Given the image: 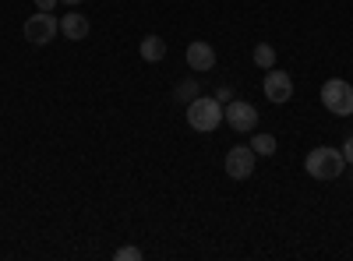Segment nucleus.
Returning <instances> with one entry per match:
<instances>
[{
  "label": "nucleus",
  "mask_w": 353,
  "mask_h": 261,
  "mask_svg": "<svg viewBox=\"0 0 353 261\" xmlns=\"http://www.w3.org/2000/svg\"><path fill=\"white\" fill-rule=\"evenodd\" d=\"M188 67H191V71H212V67H216V50H212L209 43L194 39V43L188 46Z\"/></svg>",
  "instance_id": "nucleus-8"
},
{
  "label": "nucleus",
  "mask_w": 353,
  "mask_h": 261,
  "mask_svg": "<svg viewBox=\"0 0 353 261\" xmlns=\"http://www.w3.org/2000/svg\"><path fill=\"white\" fill-rule=\"evenodd\" d=\"M254 149H248V145H237V149H230L226 152V177L230 180H248L251 173H254Z\"/></svg>",
  "instance_id": "nucleus-6"
},
{
  "label": "nucleus",
  "mask_w": 353,
  "mask_h": 261,
  "mask_svg": "<svg viewBox=\"0 0 353 261\" xmlns=\"http://www.w3.org/2000/svg\"><path fill=\"white\" fill-rule=\"evenodd\" d=\"M321 106L336 117H350L353 113V85L343 81V78H329L321 85Z\"/></svg>",
  "instance_id": "nucleus-3"
},
{
  "label": "nucleus",
  "mask_w": 353,
  "mask_h": 261,
  "mask_svg": "<svg viewBox=\"0 0 353 261\" xmlns=\"http://www.w3.org/2000/svg\"><path fill=\"white\" fill-rule=\"evenodd\" d=\"M216 99H219V103H230V99H233V92H230V89H226V85H223V89L216 92Z\"/></svg>",
  "instance_id": "nucleus-17"
},
{
  "label": "nucleus",
  "mask_w": 353,
  "mask_h": 261,
  "mask_svg": "<svg viewBox=\"0 0 353 261\" xmlns=\"http://www.w3.org/2000/svg\"><path fill=\"white\" fill-rule=\"evenodd\" d=\"M113 258H117V261H141L145 254H141L138 247H117V251H113Z\"/></svg>",
  "instance_id": "nucleus-14"
},
{
  "label": "nucleus",
  "mask_w": 353,
  "mask_h": 261,
  "mask_svg": "<svg viewBox=\"0 0 353 261\" xmlns=\"http://www.w3.org/2000/svg\"><path fill=\"white\" fill-rule=\"evenodd\" d=\"M138 53H141V61L159 64L163 56H166V43H163L159 36H145V39H141V46H138Z\"/></svg>",
  "instance_id": "nucleus-10"
},
{
  "label": "nucleus",
  "mask_w": 353,
  "mask_h": 261,
  "mask_svg": "<svg viewBox=\"0 0 353 261\" xmlns=\"http://www.w3.org/2000/svg\"><path fill=\"white\" fill-rule=\"evenodd\" d=\"M265 96H269V103H276V106L290 103L293 99V78L279 67H269L265 71Z\"/></svg>",
  "instance_id": "nucleus-7"
},
{
  "label": "nucleus",
  "mask_w": 353,
  "mask_h": 261,
  "mask_svg": "<svg viewBox=\"0 0 353 261\" xmlns=\"http://www.w3.org/2000/svg\"><path fill=\"white\" fill-rule=\"evenodd\" d=\"M304 169H307V177H314V180H339V177H343V169H346V159H343L339 149L318 145L314 152H307Z\"/></svg>",
  "instance_id": "nucleus-1"
},
{
  "label": "nucleus",
  "mask_w": 353,
  "mask_h": 261,
  "mask_svg": "<svg viewBox=\"0 0 353 261\" xmlns=\"http://www.w3.org/2000/svg\"><path fill=\"white\" fill-rule=\"evenodd\" d=\"M61 32H64V39L81 43V39H88V32H92V25H88V18H85L81 11H68V14L61 18Z\"/></svg>",
  "instance_id": "nucleus-9"
},
{
  "label": "nucleus",
  "mask_w": 353,
  "mask_h": 261,
  "mask_svg": "<svg viewBox=\"0 0 353 261\" xmlns=\"http://www.w3.org/2000/svg\"><path fill=\"white\" fill-rule=\"evenodd\" d=\"M251 61H254V67H276V46H269V43H258L254 46V53H251Z\"/></svg>",
  "instance_id": "nucleus-11"
},
{
  "label": "nucleus",
  "mask_w": 353,
  "mask_h": 261,
  "mask_svg": "<svg viewBox=\"0 0 353 261\" xmlns=\"http://www.w3.org/2000/svg\"><path fill=\"white\" fill-rule=\"evenodd\" d=\"M61 4H68V8H78V4H85V0H61Z\"/></svg>",
  "instance_id": "nucleus-18"
},
{
  "label": "nucleus",
  "mask_w": 353,
  "mask_h": 261,
  "mask_svg": "<svg viewBox=\"0 0 353 261\" xmlns=\"http://www.w3.org/2000/svg\"><path fill=\"white\" fill-rule=\"evenodd\" d=\"M176 103H194L198 96H201V89H198V81L194 78H188V81H181V85H176Z\"/></svg>",
  "instance_id": "nucleus-13"
},
{
  "label": "nucleus",
  "mask_w": 353,
  "mask_h": 261,
  "mask_svg": "<svg viewBox=\"0 0 353 261\" xmlns=\"http://www.w3.org/2000/svg\"><path fill=\"white\" fill-rule=\"evenodd\" d=\"M223 124H230L233 131H241V134H251L254 124H258V109L244 99H230L223 106Z\"/></svg>",
  "instance_id": "nucleus-5"
},
{
  "label": "nucleus",
  "mask_w": 353,
  "mask_h": 261,
  "mask_svg": "<svg viewBox=\"0 0 353 261\" xmlns=\"http://www.w3.org/2000/svg\"><path fill=\"white\" fill-rule=\"evenodd\" d=\"M57 4H61V0H36L39 11H57Z\"/></svg>",
  "instance_id": "nucleus-16"
},
{
  "label": "nucleus",
  "mask_w": 353,
  "mask_h": 261,
  "mask_svg": "<svg viewBox=\"0 0 353 261\" xmlns=\"http://www.w3.org/2000/svg\"><path fill=\"white\" fill-rule=\"evenodd\" d=\"M251 149H254V156H276L279 141H276L272 134H254V138H251Z\"/></svg>",
  "instance_id": "nucleus-12"
},
{
  "label": "nucleus",
  "mask_w": 353,
  "mask_h": 261,
  "mask_svg": "<svg viewBox=\"0 0 353 261\" xmlns=\"http://www.w3.org/2000/svg\"><path fill=\"white\" fill-rule=\"evenodd\" d=\"M57 32H61V18H57L53 11H36L32 18L25 21V39L32 46H46L57 39Z\"/></svg>",
  "instance_id": "nucleus-4"
},
{
  "label": "nucleus",
  "mask_w": 353,
  "mask_h": 261,
  "mask_svg": "<svg viewBox=\"0 0 353 261\" xmlns=\"http://www.w3.org/2000/svg\"><path fill=\"white\" fill-rule=\"evenodd\" d=\"M339 152H343V159H346V166H353V134H350V138L343 141V149H339Z\"/></svg>",
  "instance_id": "nucleus-15"
},
{
  "label": "nucleus",
  "mask_w": 353,
  "mask_h": 261,
  "mask_svg": "<svg viewBox=\"0 0 353 261\" xmlns=\"http://www.w3.org/2000/svg\"><path fill=\"white\" fill-rule=\"evenodd\" d=\"M188 124L198 134H212L216 127H223V103L216 96H198L194 103H188Z\"/></svg>",
  "instance_id": "nucleus-2"
}]
</instances>
